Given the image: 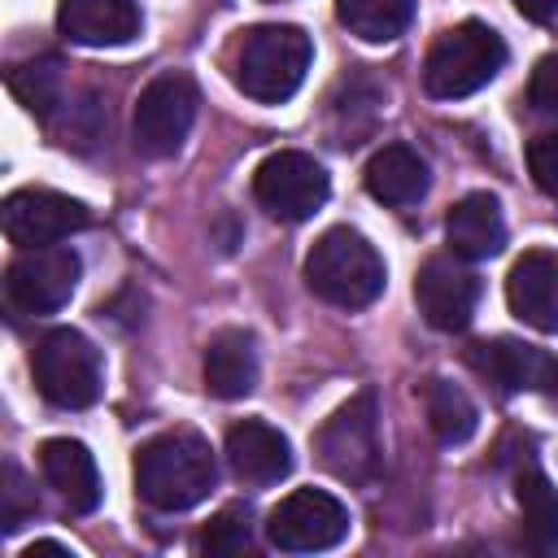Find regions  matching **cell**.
Instances as JSON below:
<instances>
[{"instance_id":"obj_1","label":"cell","mask_w":558,"mask_h":558,"mask_svg":"<svg viewBox=\"0 0 558 558\" xmlns=\"http://www.w3.org/2000/svg\"><path fill=\"white\" fill-rule=\"evenodd\" d=\"M214 484H218L214 449L192 427H170L144 440L135 453V493L153 510H166V514L192 510L209 497Z\"/></svg>"},{"instance_id":"obj_2","label":"cell","mask_w":558,"mask_h":558,"mask_svg":"<svg viewBox=\"0 0 558 558\" xmlns=\"http://www.w3.org/2000/svg\"><path fill=\"white\" fill-rule=\"evenodd\" d=\"M314 61V44L301 26L292 22H262L248 26L235 44V61H231V78L248 100L262 105H279L288 96H296V87L305 83V70Z\"/></svg>"},{"instance_id":"obj_3","label":"cell","mask_w":558,"mask_h":558,"mask_svg":"<svg viewBox=\"0 0 558 558\" xmlns=\"http://www.w3.org/2000/svg\"><path fill=\"white\" fill-rule=\"evenodd\" d=\"M384 283L388 270L379 248L353 227L323 231L305 257V288L336 310H366L371 301H379Z\"/></svg>"},{"instance_id":"obj_4","label":"cell","mask_w":558,"mask_h":558,"mask_svg":"<svg viewBox=\"0 0 558 558\" xmlns=\"http://www.w3.org/2000/svg\"><path fill=\"white\" fill-rule=\"evenodd\" d=\"M506 65V44L488 22H458L436 35L423 61V87L436 100H462L480 87H488Z\"/></svg>"},{"instance_id":"obj_5","label":"cell","mask_w":558,"mask_h":558,"mask_svg":"<svg viewBox=\"0 0 558 558\" xmlns=\"http://www.w3.org/2000/svg\"><path fill=\"white\" fill-rule=\"evenodd\" d=\"M31 375H35V388L44 392V401H52L61 410H87V405H96V397L105 388L100 349L74 327H52L48 336H39V344L31 353Z\"/></svg>"},{"instance_id":"obj_6","label":"cell","mask_w":558,"mask_h":558,"mask_svg":"<svg viewBox=\"0 0 558 558\" xmlns=\"http://www.w3.org/2000/svg\"><path fill=\"white\" fill-rule=\"evenodd\" d=\"M201 92L183 70H161L135 100L131 135L144 157H174L196 122Z\"/></svg>"},{"instance_id":"obj_7","label":"cell","mask_w":558,"mask_h":558,"mask_svg":"<svg viewBox=\"0 0 558 558\" xmlns=\"http://www.w3.org/2000/svg\"><path fill=\"white\" fill-rule=\"evenodd\" d=\"M253 196L257 205L279 218V222H305L314 218L327 196H331V179L323 170V161H314L310 153L296 148H279L270 157L257 161L253 170Z\"/></svg>"},{"instance_id":"obj_8","label":"cell","mask_w":558,"mask_h":558,"mask_svg":"<svg viewBox=\"0 0 558 558\" xmlns=\"http://www.w3.org/2000/svg\"><path fill=\"white\" fill-rule=\"evenodd\" d=\"M318 462L349 484H362L375 475L379 466V410H375V392H357L349 397L314 436Z\"/></svg>"},{"instance_id":"obj_9","label":"cell","mask_w":558,"mask_h":558,"mask_svg":"<svg viewBox=\"0 0 558 558\" xmlns=\"http://www.w3.org/2000/svg\"><path fill=\"white\" fill-rule=\"evenodd\" d=\"M83 262L65 244L22 248L4 270V296L17 314H57L78 288Z\"/></svg>"},{"instance_id":"obj_10","label":"cell","mask_w":558,"mask_h":558,"mask_svg":"<svg viewBox=\"0 0 558 558\" xmlns=\"http://www.w3.org/2000/svg\"><path fill=\"white\" fill-rule=\"evenodd\" d=\"M349 536V510L323 488H296L266 514V541L283 554H318Z\"/></svg>"},{"instance_id":"obj_11","label":"cell","mask_w":558,"mask_h":558,"mask_svg":"<svg viewBox=\"0 0 558 558\" xmlns=\"http://www.w3.org/2000/svg\"><path fill=\"white\" fill-rule=\"evenodd\" d=\"M87 205H78L74 196L65 192H52V187H17L4 196L0 205V222H4V235L9 244L17 248H44V244H61L70 240L74 231L87 227Z\"/></svg>"},{"instance_id":"obj_12","label":"cell","mask_w":558,"mask_h":558,"mask_svg":"<svg viewBox=\"0 0 558 558\" xmlns=\"http://www.w3.org/2000/svg\"><path fill=\"white\" fill-rule=\"evenodd\" d=\"M418 314L436 331H462L480 305V275L462 266V257H427L414 279Z\"/></svg>"},{"instance_id":"obj_13","label":"cell","mask_w":558,"mask_h":558,"mask_svg":"<svg viewBox=\"0 0 558 558\" xmlns=\"http://www.w3.org/2000/svg\"><path fill=\"white\" fill-rule=\"evenodd\" d=\"M475 366L506 392H558V357L514 336L475 344Z\"/></svg>"},{"instance_id":"obj_14","label":"cell","mask_w":558,"mask_h":558,"mask_svg":"<svg viewBox=\"0 0 558 558\" xmlns=\"http://www.w3.org/2000/svg\"><path fill=\"white\" fill-rule=\"evenodd\" d=\"M506 305L527 327L554 336L558 331V257L545 248H527L514 257L506 275Z\"/></svg>"},{"instance_id":"obj_15","label":"cell","mask_w":558,"mask_h":558,"mask_svg":"<svg viewBox=\"0 0 558 558\" xmlns=\"http://www.w3.org/2000/svg\"><path fill=\"white\" fill-rule=\"evenodd\" d=\"M57 31L83 48H122L140 35L135 0H61Z\"/></svg>"},{"instance_id":"obj_16","label":"cell","mask_w":558,"mask_h":558,"mask_svg":"<svg viewBox=\"0 0 558 558\" xmlns=\"http://www.w3.org/2000/svg\"><path fill=\"white\" fill-rule=\"evenodd\" d=\"M445 244L462 262H488L506 248V218L493 192H466L445 218Z\"/></svg>"},{"instance_id":"obj_17","label":"cell","mask_w":558,"mask_h":558,"mask_svg":"<svg viewBox=\"0 0 558 558\" xmlns=\"http://www.w3.org/2000/svg\"><path fill=\"white\" fill-rule=\"evenodd\" d=\"M227 462L248 484H279L292 471V445L266 418H240L227 432Z\"/></svg>"},{"instance_id":"obj_18","label":"cell","mask_w":558,"mask_h":558,"mask_svg":"<svg viewBox=\"0 0 558 558\" xmlns=\"http://www.w3.org/2000/svg\"><path fill=\"white\" fill-rule=\"evenodd\" d=\"M39 471H44L48 488H57V497L74 514H87L100 506V471H96V458L83 440H70V436L44 440L39 445Z\"/></svg>"},{"instance_id":"obj_19","label":"cell","mask_w":558,"mask_h":558,"mask_svg":"<svg viewBox=\"0 0 558 558\" xmlns=\"http://www.w3.org/2000/svg\"><path fill=\"white\" fill-rule=\"evenodd\" d=\"M257 340L244 327H222L205 344V388L222 401H240L257 388Z\"/></svg>"},{"instance_id":"obj_20","label":"cell","mask_w":558,"mask_h":558,"mask_svg":"<svg viewBox=\"0 0 558 558\" xmlns=\"http://www.w3.org/2000/svg\"><path fill=\"white\" fill-rule=\"evenodd\" d=\"M362 183L379 205L405 209V205H418L427 196L432 174H427V161L410 144H384L379 153H371V161L362 170Z\"/></svg>"},{"instance_id":"obj_21","label":"cell","mask_w":558,"mask_h":558,"mask_svg":"<svg viewBox=\"0 0 558 558\" xmlns=\"http://www.w3.org/2000/svg\"><path fill=\"white\" fill-rule=\"evenodd\" d=\"M514 501H519V527L527 549L536 554H558V488L541 466H523L514 475Z\"/></svg>"},{"instance_id":"obj_22","label":"cell","mask_w":558,"mask_h":558,"mask_svg":"<svg viewBox=\"0 0 558 558\" xmlns=\"http://www.w3.org/2000/svg\"><path fill=\"white\" fill-rule=\"evenodd\" d=\"M336 17L362 44H392L414 22V0H336Z\"/></svg>"},{"instance_id":"obj_23","label":"cell","mask_w":558,"mask_h":558,"mask_svg":"<svg viewBox=\"0 0 558 558\" xmlns=\"http://www.w3.org/2000/svg\"><path fill=\"white\" fill-rule=\"evenodd\" d=\"M423 410H427V423H432L440 445H466L475 436V427H480L475 401L458 384H449V379H427Z\"/></svg>"},{"instance_id":"obj_24","label":"cell","mask_w":558,"mask_h":558,"mask_svg":"<svg viewBox=\"0 0 558 558\" xmlns=\"http://www.w3.org/2000/svg\"><path fill=\"white\" fill-rule=\"evenodd\" d=\"M9 92L22 100V109H31L35 118H52L65 100V78H61V61L57 57H31L17 61L9 70Z\"/></svg>"},{"instance_id":"obj_25","label":"cell","mask_w":558,"mask_h":558,"mask_svg":"<svg viewBox=\"0 0 558 558\" xmlns=\"http://www.w3.org/2000/svg\"><path fill=\"white\" fill-rule=\"evenodd\" d=\"M248 541H253V510H248V501H231V506H222V510L205 523V532H201V549L214 554V558L244 554Z\"/></svg>"},{"instance_id":"obj_26","label":"cell","mask_w":558,"mask_h":558,"mask_svg":"<svg viewBox=\"0 0 558 558\" xmlns=\"http://www.w3.org/2000/svg\"><path fill=\"white\" fill-rule=\"evenodd\" d=\"M0 519H4V532L13 536L26 519H35V493H31V484H26V475H22V466L17 462H4V488H0Z\"/></svg>"},{"instance_id":"obj_27","label":"cell","mask_w":558,"mask_h":558,"mask_svg":"<svg viewBox=\"0 0 558 558\" xmlns=\"http://www.w3.org/2000/svg\"><path fill=\"white\" fill-rule=\"evenodd\" d=\"M527 105L545 118H558V52H545L527 78Z\"/></svg>"},{"instance_id":"obj_28","label":"cell","mask_w":558,"mask_h":558,"mask_svg":"<svg viewBox=\"0 0 558 558\" xmlns=\"http://www.w3.org/2000/svg\"><path fill=\"white\" fill-rule=\"evenodd\" d=\"M527 170L545 196L558 201V135H536L527 144Z\"/></svg>"},{"instance_id":"obj_29","label":"cell","mask_w":558,"mask_h":558,"mask_svg":"<svg viewBox=\"0 0 558 558\" xmlns=\"http://www.w3.org/2000/svg\"><path fill=\"white\" fill-rule=\"evenodd\" d=\"M514 9L527 22H554L558 17V0H514Z\"/></svg>"},{"instance_id":"obj_30","label":"cell","mask_w":558,"mask_h":558,"mask_svg":"<svg viewBox=\"0 0 558 558\" xmlns=\"http://www.w3.org/2000/svg\"><path fill=\"white\" fill-rule=\"evenodd\" d=\"M35 554H70V558H74V549H70V545H57V541H35V545L26 549V558H35Z\"/></svg>"}]
</instances>
